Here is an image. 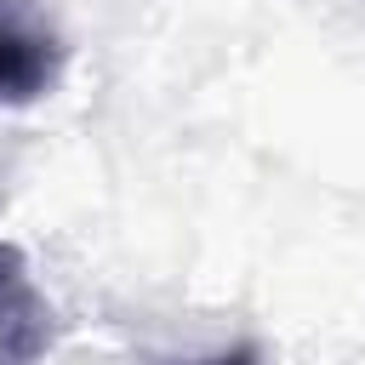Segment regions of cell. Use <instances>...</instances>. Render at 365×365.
Returning <instances> with one entry per match:
<instances>
[{
    "label": "cell",
    "instance_id": "obj_1",
    "mask_svg": "<svg viewBox=\"0 0 365 365\" xmlns=\"http://www.w3.org/2000/svg\"><path fill=\"white\" fill-rule=\"evenodd\" d=\"M68 46L40 0H0V108H29L57 91Z\"/></svg>",
    "mask_w": 365,
    "mask_h": 365
},
{
    "label": "cell",
    "instance_id": "obj_2",
    "mask_svg": "<svg viewBox=\"0 0 365 365\" xmlns=\"http://www.w3.org/2000/svg\"><path fill=\"white\" fill-rule=\"evenodd\" d=\"M57 342V308L17 245L0 240V365H40Z\"/></svg>",
    "mask_w": 365,
    "mask_h": 365
},
{
    "label": "cell",
    "instance_id": "obj_3",
    "mask_svg": "<svg viewBox=\"0 0 365 365\" xmlns=\"http://www.w3.org/2000/svg\"><path fill=\"white\" fill-rule=\"evenodd\" d=\"M154 365H262V348L234 342V348H217V354H200V359H154Z\"/></svg>",
    "mask_w": 365,
    "mask_h": 365
}]
</instances>
